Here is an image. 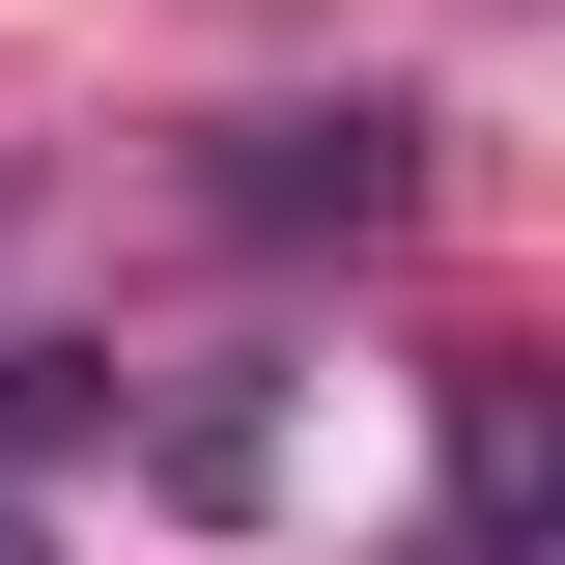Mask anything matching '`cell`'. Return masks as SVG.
<instances>
[{"label": "cell", "instance_id": "cell-1", "mask_svg": "<svg viewBox=\"0 0 565 565\" xmlns=\"http://www.w3.org/2000/svg\"><path fill=\"white\" fill-rule=\"evenodd\" d=\"M255 255H311V226H396V114H226V170H199Z\"/></svg>", "mask_w": 565, "mask_h": 565}, {"label": "cell", "instance_id": "cell-2", "mask_svg": "<svg viewBox=\"0 0 565 565\" xmlns=\"http://www.w3.org/2000/svg\"><path fill=\"white\" fill-rule=\"evenodd\" d=\"M424 565H537V367H452V537Z\"/></svg>", "mask_w": 565, "mask_h": 565}, {"label": "cell", "instance_id": "cell-3", "mask_svg": "<svg viewBox=\"0 0 565 565\" xmlns=\"http://www.w3.org/2000/svg\"><path fill=\"white\" fill-rule=\"evenodd\" d=\"M0 565H29V509H0Z\"/></svg>", "mask_w": 565, "mask_h": 565}]
</instances>
